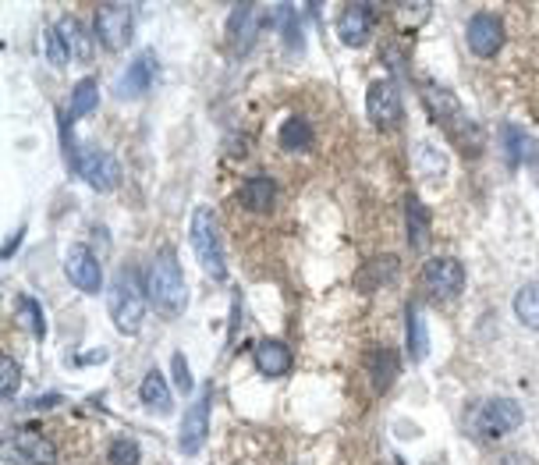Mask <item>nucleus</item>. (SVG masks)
<instances>
[{
  "mask_svg": "<svg viewBox=\"0 0 539 465\" xmlns=\"http://www.w3.org/2000/svg\"><path fill=\"white\" fill-rule=\"evenodd\" d=\"M522 405L514 398H482L469 412L465 419V430L469 437H476L482 444H493V440H504L522 427Z\"/></svg>",
  "mask_w": 539,
  "mask_h": 465,
  "instance_id": "obj_3",
  "label": "nucleus"
},
{
  "mask_svg": "<svg viewBox=\"0 0 539 465\" xmlns=\"http://www.w3.org/2000/svg\"><path fill=\"white\" fill-rule=\"evenodd\" d=\"M18 320H22V327H29V334L36 337V341L47 337V316H43V305L32 299V295H22V299H18Z\"/></svg>",
  "mask_w": 539,
  "mask_h": 465,
  "instance_id": "obj_29",
  "label": "nucleus"
},
{
  "mask_svg": "<svg viewBox=\"0 0 539 465\" xmlns=\"http://www.w3.org/2000/svg\"><path fill=\"white\" fill-rule=\"evenodd\" d=\"M189 242H192V253L199 266L213 277V281H223L227 277V260H223V238L221 228H217V217L210 206H195L192 213V224H189Z\"/></svg>",
  "mask_w": 539,
  "mask_h": 465,
  "instance_id": "obj_5",
  "label": "nucleus"
},
{
  "mask_svg": "<svg viewBox=\"0 0 539 465\" xmlns=\"http://www.w3.org/2000/svg\"><path fill=\"white\" fill-rule=\"evenodd\" d=\"M255 33H259V7L255 4H234L231 15H227V43L234 46L238 57L255 43Z\"/></svg>",
  "mask_w": 539,
  "mask_h": 465,
  "instance_id": "obj_16",
  "label": "nucleus"
},
{
  "mask_svg": "<svg viewBox=\"0 0 539 465\" xmlns=\"http://www.w3.org/2000/svg\"><path fill=\"white\" fill-rule=\"evenodd\" d=\"M43 54H47V61L54 67H64L71 61V50H67V43H64V36L57 26H50V29L43 33Z\"/></svg>",
  "mask_w": 539,
  "mask_h": 465,
  "instance_id": "obj_30",
  "label": "nucleus"
},
{
  "mask_svg": "<svg viewBox=\"0 0 539 465\" xmlns=\"http://www.w3.org/2000/svg\"><path fill=\"white\" fill-rule=\"evenodd\" d=\"M501 142H504V157H508L511 167L536 164V160H539L536 135L522 132L518 125H504V129H501Z\"/></svg>",
  "mask_w": 539,
  "mask_h": 465,
  "instance_id": "obj_19",
  "label": "nucleus"
},
{
  "mask_svg": "<svg viewBox=\"0 0 539 465\" xmlns=\"http://www.w3.org/2000/svg\"><path fill=\"white\" fill-rule=\"evenodd\" d=\"M107 459L110 465H139L142 462V448L135 444V440H110V451H107Z\"/></svg>",
  "mask_w": 539,
  "mask_h": 465,
  "instance_id": "obj_32",
  "label": "nucleus"
},
{
  "mask_svg": "<svg viewBox=\"0 0 539 465\" xmlns=\"http://www.w3.org/2000/svg\"><path fill=\"white\" fill-rule=\"evenodd\" d=\"M61 401H64V395H43V398L32 401V408H57Z\"/></svg>",
  "mask_w": 539,
  "mask_h": 465,
  "instance_id": "obj_37",
  "label": "nucleus"
},
{
  "mask_svg": "<svg viewBox=\"0 0 539 465\" xmlns=\"http://www.w3.org/2000/svg\"><path fill=\"white\" fill-rule=\"evenodd\" d=\"M96 39H99V46H107V50H125L131 46V33H135V7L131 4H103L99 11H96Z\"/></svg>",
  "mask_w": 539,
  "mask_h": 465,
  "instance_id": "obj_6",
  "label": "nucleus"
},
{
  "mask_svg": "<svg viewBox=\"0 0 539 465\" xmlns=\"http://www.w3.org/2000/svg\"><path fill=\"white\" fill-rule=\"evenodd\" d=\"M206 437H210V395H199L181 416V430H178L181 455H189V459L199 455L206 448Z\"/></svg>",
  "mask_w": 539,
  "mask_h": 465,
  "instance_id": "obj_12",
  "label": "nucleus"
},
{
  "mask_svg": "<svg viewBox=\"0 0 539 465\" xmlns=\"http://www.w3.org/2000/svg\"><path fill=\"white\" fill-rule=\"evenodd\" d=\"M18 388H22V369H18V363L11 356H4L0 359V395H4V401L15 398Z\"/></svg>",
  "mask_w": 539,
  "mask_h": 465,
  "instance_id": "obj_31",
  "label": "nucleus"
},
{
  "mask_svg": "<svg viewBox=\"0 0 539 465\" xmlns=\"http://www.w3.org/2000/svg\"><path fill=\"white\" fill-rule=\"evenodd\" d=\"M107 313L114 320V327L125 334V337H135L142 331V320H146V295H142V284L135 281V270L125 266L114 284H110V299H107Z\"/></svg>",
  "mask_w": 539,
  "mask_h": 465,
  "instance_id": "obj_4",
  "label": "nucleus"
},
{
  "mask_svg": "<svg viewBox=\"0 0 539 465\" xmlns=\"http://www.w3.org/2000/svg\"><path fill=\"white\" fill-rule=\"evenodd\" d=\"M139 401L150 408V412H160V416H171L174 412V395L167 388V377L160 369H150L139 384Z\"/></svg>",
  "mask_w": 539,
  "mask_h": 465,
  "instance_id": "obj_20",
  "label": "nucleus"
},
{
  "mask_svg": "<svg viewBox=\"0 0 539 465\" xmlns=\"http://www.w3.org/2000/svg\"><path fill=\"white\" fill-rule=\"evenodd\" d=\"M64 274H67L71 288H78L82 295H96V292L103 288V266H99V260L93 256V249H86V245H75V249L67 253Z\"/></svg>",
  "mask_w": 539,
  "mask_h": 465,
  "instance_id": "obj_13",
  "label": "nucleus"
},
{
  "mask_svg": "<svg viewBox=\"0 0 539 465\" xmlns=\"http://www.w3.org/2000/svg\"><path fill=\"white\" fill-rule=\"evenodd\" d=\"M75 170L82 174L86 185H93L96 192H114L121 185V164L110 150H99V146H86L78 153V164Z\"/></svg>",
  "mask_w": 539,
  "mask_h": 465,
  "instance_id": "obj_8",
  "label": "nucleus"
},
{
  "mask_svg": "<svg viewBox=\"0 0 539 465\" xmlns=\"http://www.w3.org/2000/svg\"><path fill=\"white\" fill-rule=\"evenodd\" d=\"M277 15H281V29H285L287 50H295V54H298V50H302V22L295 18V7H291V4H285Z\"/></svg>",
  "mask_w": 539,
  "mask_h": 465,
  "instance_id": "obj_33",
  "label": "nucleus"
},
{
  "mask_svg": "<svg viewBox=\"0 0 539 465\" xmlns=\"http://www.w3.org/2000/svg\"><path fill=\"white\" fill-rule=\"evenodd\" d=\"M57 448L39 427H18L11 437V462L15 465H54Z\"/></svg>",
  "mask_w": 539,
  "mask_h": 465,
  "instance_id": "obj_11",
  "label": "nucleus"
},
{
  "mask_svg": "<svg viewBox=\"0 0 539 465\" xmlns=\"http://www.w3.org/2000/svg\"><path fill=\"white\" fill-rule=\"evenodd\" d=\"M160 75V61L153 50H139V57H131V65L125 67L121 82H118V97L125 100H135V97H146L153 89Z\"/></svg>",
  "mask_w": 539,
  "mask_h": 465,
  "instance_id": "obj_14",
  "label": "nucleus"
},
{
  "mask_svg": "<svg viewBox=\"0 0 539 465\" xmlns=\"http://www.w3.org/2000/svg\"><path fill=\"white\" fill-rule=\"evenodd\" d=\"M405 224H409V245L422 253L430 245V210L422 206L419 196H405Z\"/></svg>",
  "mask_w": 539,
  "mask_h": 465,
  "instance_id": "obj_22",
  "label": "nucleus"
},
{
  "mask_svg": "<svg viewBox=\"0 0 539 465\" xmlns=\"http://www.w3.org/2000/svg\"><path fill=\"white\" fill-rule=\"evenodd\" d=\"M398 270H401V260L390 256V253H383V256H373V260L362 264L355 284H358V292H380V288L398 281Z\"/></svg>",
  "mask_w": 539,
  "mask_h": 465,
  "instance_id": "obj_17",
  "label": "nucleus"
},
{
  "mask_svg": "<svg viewBox=\"0 0 539 465\" xmlns=\"http://www.w3.org/2000/svg\"><path fill=\"white\" fill-rule=\"evenodd\" d=\"M373 33V4H345L337 15V39L358 50L366 46V39Z\"/></svg>",
  "mask_w": 539,
  "mask_h": 465,
  "instance_id": "obj_15",
  "label": "nucleus"
},
{
  "mask_svg": "<svg viewBox=\"0 0 539 465\" xmlns=\"http://www.w3.org/2000/svg\"><path fill=\"white\" fill-rule=\"evenodd\" d=\"M514 316L522 320V327L539 331V281H529L518 288L514 295Z\"/></svg>",
  "mask_w": 539,
  "mask_h": 465,
  "instance_id": "obj_25",
  "label": "nucleus"
},
{
  "mask_svg": "<svg viewBox=\"0 0 539 465\" xmlns=\"http://www.w3.org/2000/svg\"><path fill=\"white\" fill-rule=\"evenodd\" d=\"M255 369L263 377H285L291 369V348L277 337H266L255 345Z\"/></svg>",
  "mask_w": 539,
  "mask_h": 465,
  "instance_id": "obj_21",
  "label": "nucleus"
},
{
  "mask_svg": "<svg viewBox=\"0 0 539 465\" xmlns=\"http://www.w3.org/2000/svg\"><path fill=\"white\" fill-rule=\"evenodd\" d=\"M398 373H401L398 352H394V348H377L373 359H369V380H373V391H377V395L390 391V384L398 380Z\"/></svg>",
  "mask_w": 539,
  "mask_h": 465,
  "instance_id": "obj_23",
  "label": "nucleus"
},
{
  "mask_svg": "<svg viewBox=\"0 0 539 465\" xmlns=\"http://www.w3.org/2000/svg\"><path fill=\"white\" fill-rule=\"evenodd\" d=\"M57 29H61L64 43H67V50H71V57H75V61H82V65H86V61H93V39H89V33H86V29H82L71 15H64Z\"/></svg>",
  "mask_w": 539,
  "mask_h": 465,
  "instance_id": "obj_24",
  "label": "nucleus"
},
{
  "mask_svg": "<svg viewBox=\"0 0 539 465\" xmlns=\"http://www.w3.org/2000/svg\"><path fill=\"white\" fill-rule=\"evenodd\" d=\"M22 238H26V224L11 234V238H7V245H4V260H11V256L18 253V242H22Z\"/></svg>",
  "mask_w": 539,
  "mask_h": 465,
  "instance_id": "obj_36",
  "label": "nucleus"
},
{
  "mask_svg": "<svg viewBox=\"0 0 539 465\" xmlns=\"http://www.w3.org/2000/svg\"><path fill=\"white\" fill-rule=\"evenodd\" d=\"M238 202H242V210H249V213H270L274 202H277V181H274L270 174H255V178H249V181L238 189Z\"/></svg>",
  "mask_w": 539,
  "mask_h": 465,
  "instance_id": "obj_18",
  "label": "nucleus"
},
{
  "mask_svg": "<svg viewBox=\"0 0 539 465\" xmlns=\"http://www.w3.org/2000/svg\"><path fill=\"white\" fill-rule=\"evenodd\" d=\"M405 320H409V356L415 363H422L430 356V331H426V320L419 316V309L409 305L405 309Z\"/></svg>",
  "mask_w": 539,
  "mask_h": 465,
  "instance_id": "obj_28",
  "label": "nucleus"
},
{
  "mask_svg": "<svg viewBox=\"0 0 539 465\" xmlns=\"http://www.w3.org/2000/svg\"><path fill=\"white\" fill-rule=\"evenodd\" d=\"M366 114L380 132H390L394 125H401V89L390 78H377L366 89Z\"/></svg>",
  "mask_w": 539,
  "mask_h": 465,
  "instance_id": "obj_10",
  "label": "nucleus"
},
{
  "mask_svg": "<svg viewBox=\"0 0 539 465\" xmlns=\"http://www.w3.org/2000/svg\"><path fill=\"white\" fill-rule=\"evenodd\" d=\"M71 107H67V118L71 121H78V118H89L96 110V103H99V86H96V78H82L75 89H71Z\"/></svg>",
  "mask_w": 539,
  "mask_h": 465,
  "instance_id": "obj_27",
  "label": "nucleus"
},
{
  "mask_svg": "<svg viewBox=\"0 0 539 465\" xmlns=\"http://www.w3.org/2000/svg\"><path fill=\"white\" fill-rule=\"evenodd\" d=\"M422 284H426L430 299L454 302L465 292V266L454 256H433L422 264Z\"/></svg>",
  "mask_w": 539,
  "mask_h": 465,
  "instance_id": "obj_7",
  "label": "nucleus"
},
{
  "mask_svg": "<svg viewBox=\"0 0 539 465\" xmlns=\"http://www.w3.org/2000/svg\"><path fill=\"white\" fill-rule=\"evenodd\" d=\"M419 93H422V103H426L430 118L444 129V135L461 150V153L472 157V153L482 150V132L476 129V121L465 114V107L458 103V97H454L451 89L430 82V78H422V82H419Z\"/></svg>",
  "mask_w": 539,
  "mask_h": 465,
  "instance_id": "obj_1",
  "label": "nucleus"
},
{
  "mask_svg": "<svg viewBox=\"0 0 539 465\" xmlns=\"http://www.w3.org/2000/svg\"><path fill=\"white\" fill-rule=\"evenodd\" d=\"M150 305L163 320H174L189 309V284L178 264V253L171 245H163L150 266Z\"/></svg>",
  "mask_w": 539,
  "mask_h": 465,
  "instance_id": "obj_2",
  "label": "nucleus"
},
{
  "mask_svg": "<svg viewBox=\"0 0 539 465\" xmlns=\"http://www.w3.org/2000/svg\"><path fill=\"white\" fill-rule=\"evenodd\" d=\"M171 373H174V384H178L181 395H192V391H195V380H192V373H189V359H185L181 352L171 356Z\"/></svg>",
  "mask_w": 539,
  "mask_h": 465,
  "instance_id": "obj_34",
  "label": "nucleus"
},
{
  "mask_svg": "<svg viewBox=\"0 0 539 465\" xmlns=\"http://www.w3.org/2000/svg\"><path fill=\"white\" fill-rule=\"evenodd\" d=\"M493 465H536V459H529L525 451H508V455H501Z\"/></svg>",
  "mask_w": 539,
  "mask_h": 465,
  "instance_id": "obj_35",
  "label": "nucleus"
},
{
  "mask_svg": "<svg viewBox=\"0 0 539 465\" xmlns=\"http://www.w3.org/2000/svg\"><path fill=\"white\" fill-rule=\"evenodd\" d=\"M277 139H281V150L302 153V150L313 146V125L306 118H287L285 125H281V132H277Z\"/></svg>",
  "mask_w": 539,
  "mask_h": 465,
  "instance_id": "obj_26",
  "label": "nucleus"
},
{
  "mask_svg": "<svg viewBox=\"0 0 539 465\" xmlns=\"http://www.w3.org/2000/svg\"><path fill=\"white\" fill-rule=\"evenodd\" d=\"M504 39H508L504 18L493 15V11H479V15L469 18V26H465V43H469V50H472L476 57H493V54H501Z\"/></svg>",
  "mask_w": 539,
  "mask_h": 465,
  "instance_id": "obj_9",
  "label": "nucleus"
}]
</instances>
